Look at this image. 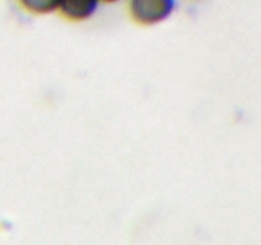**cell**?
Returning <instances> with one entry per match:
<instances>
[{"label": "cell", "mask_w": 261, "mask_h": 245, "mask_svg": "<svg viewBox=\"0 0 261 245\" xmlns=\"http://www.w3.org/2000/svg\"><path fill=\"white\" fill-rule=\"evenodd\" d=\"M59 9L69 19H84L94 12L96 3L91 0H65L60 3Z\"/></svg>", "instance_id": "cell-2"}, {"label": "cell", "mask_w": 261, "mask_h": 245, "mask_svg": "<svg viewBox=\"0 0 261 245\" xmlns=\"http://www.w3.org/2000/svg\"><path fill=\"white\" fill-rule=\"evenodd\" d=\"M23 4L25 5L27 9L32 10V12L47 13L55 8H59L60 2H55V0H24Z\"/></svg>", "instance_id": "cell-3"}, {"label": "cell", "mask_w": 261, "mask_h": 245, "mask_svg": "<svg viewBox=\"0 0 261 245\" xmlns=\"http://www.w3.org/2000/svg\"><path fill=\"white\" fill-rule=\"evenodd\" d=\"M173 2L170 0H134L130 4L133 18L142 24L160 22L172 12Z\"/></svg>", "instance_id": "cell-1"}]
</instances>
